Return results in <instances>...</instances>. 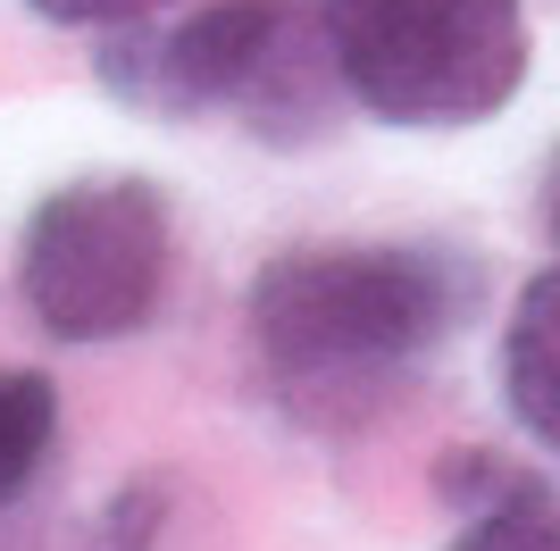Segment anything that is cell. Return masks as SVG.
<instances>
[{"label": "cell", "mask_w": 560, "mask_h": 551, "mask_svg": "<svg viewBox=\"0 0 560 551\" xmlns=\"http://www.w3.org/2000/svg\"><path fill=\"white\" fill-rule=\"evenodd\" d=\"M502 401L560 459V268L518 284L511 335H502Z\"/></svg>", "instance_id": "8992f818"}, {"label": "cell", "mask_w": 560, "mask_h": 551, "mask_svg": "<svg viewBox=\"0 0 560 551\" xmlns=\"http://www.w3.org/2000/svg\"><path fill=\"white\" fill-rule=\"evenodd\" d=\"M435 484H444V502L468 509L452 551H560V502L544 477H527L493 452H444Z\"/></svg>", "instance_id": "5b68a950"}, {"label": "cell", "mask_w": 560, "mask_h": 551, "mask_svg": "<svg viewBox=\"0 0 560 551\" xmlns=\"http://www.w3.org/2000/svg\"><path fill=\"white\" fill-rule=\"evenodd\" d=\"M544 226H552V243H560V160H552V176H544Z\"/></svg>", "instance_id": "9c48e42d"}, {"label": "cell", "mask_w": 560, "mask_h": 551, "mask_svg": "<svg viewBox=\"0 0 560 551\" xmlns=\"http://www.w3.org/2000/svg\"><path fill=\"white\" fill-rule=\"evenodd\" d=\"M486 301V268L452 243H318L252 284V351L277 401L327 418L452 343Z\"/></svg>", "instance_id": "6da1fadb"}, {"label": "cell", "mask_w": 560, "mask_h": 551, "mask_svg": "<svg viewBox=\"0 0 560 551\" xmlns=\"http://www.w3.org/2000/svg\"><path fill=\"white\" fill-rule=\"evenodd\" d=\"M34 17L50 25H93V34H135V25H160L167 0H25Z\"/></svg>", "instance_id": "ba28073f"}, {"label": "cell", "mask_w": 560, "mask_h": 551, "mask_svg": "<svg viewBox=\"0 0 560 551\" xmlns=\"http://www.w3.org/2000/svg\"><path fill=\"white\" fill-rule=\"evenodd\" d=\"M59 452V385L43 367H0V518L25 509Z\"/></svg>", "instance_id": "52a82bcc"}, {"label": "cell", "mask_w": 560, "mask_h": 551, "mask_svg": "<svg viewBox=\"0 0 560 551\" xmlns=\"http://www.w3.org/2000/svg\"><path fill=\"white\" fill-rule=\"evenodd\" d=\"M101 75L151 117H243L268 142H310L343 101L318 0H210L176 25H135L101 43Z\"/></svg>", "instance_id": "7a4b0ae2"}, {"label": "cell", "mask_w": 560, "mask_h": 551, "mask_svg": "<svg viewBox=\"0 0 560 551\" xmlns=\"http://www.w3.org/2000/svg\"><path fill=\"white\" fill-rule=\"evenodd\" d=\"M176 218L151 176L59 184L18 243V293L50 343H117L142 335L167 301Z\"/></svg>", "instance_id": "277c9868"}, {"label": "cell", "mask_w": 560, "mask_h": 551, "mask_svg": "<svg viewBox=\"0 0 560 551\" xmlns=\"http://www.w3.org/2000/svg\"><path fill=\"white\" fill-rule=\"evenodd\" d=\"M318 34L343 101L385 126H486L536 68L518 0H318Z\"/></svg>", "instance_id": "3957f363"}]
</instances>
